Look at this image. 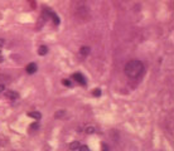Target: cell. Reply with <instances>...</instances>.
I'll use <instances>...</instances> for the list:
<instances>
[{"instance_id": "obj_1", "label": "cell", "mask_w": 174, "mask_h": 151, "mask_svg": "<svg viewBox=\"0 0 174 151\" xmlns=\"http://www.w3.org/2000/svg\"><path fill=\"white\" fill-rule=\"evenodd\" d=\"M143 73H144V64H143V62H140V60L132 59V60H130V62L126 63V66H125V74L129 78L136 79L139 77H142Z\"/></svg>"}, {"instance_id": "obj_2", "label": "cell", "mask_w": 174, "mask_h": 151, "mask_svg": "<svg viewBox=\"0 0 174 151\" xmlns=\"http://www.w3.org/2000/svg\"><path fill=\"white\" fill-rule=\"evenodd\" d=\"M73 79H75L76 82H78L80 84H82V86H86V83H87V82H86V78H85L81 73H75V74H73Z\"/></svg>"}, {"instance_id": "obj_3", "label": "cell", "mask_w": 174, "mask_h": 151, "mask_svg": "<svg viewBox=\"0 0 174 151\" xmlns=\"http://www.w3.org/2000/svg\"><path fill=\"white\" fill-rule=\"evenodd\" d=\"M37 69H38V67H37V64H36V63H29V64L27 66V72H28L29 74L36 73V72H37Z\"/></svg>"}, {"instance_id": "obj_4", "label": "cell", "mask_w": 174, "mask_h": 151, "mask_svg": "<svg viewBox=\"0 0 174 151\" xmlns=\"http://www.w3.org/2000/svg\"><path fill=\"white\" fill-rule=\"evenodd\" d=\"M5 96L9 98V100H17L19 97V93L14 92V91H8V92L5 93Z\"/></svg>"}, {"instance_id": "obj_5", "label": "cell", "mask_w": 174, "mask_h": 151, "mask_svg": "<svg viewBox=\"0 0 174 151\" xmlns=\"http://www.w3.org/2000/svg\"><path fill=\"white\" fill-rule=\"evenodd\" d=\"M80 146H81V144H80L78 141H73V142L69 144V150H72V151L78 150V149H80Z\"/></svg>"}, {"instance_id": "obj_6", "label": "cell", "mask_w": 174, "mask_h": 151, "mask_svg": "<svg viewBox=\"0 0 174 151\" xmlns=\"http://www.w3.org/2000/svg\"><path fill=\"white\" fill-rule=\"evenodd\" d=\"M48 53V48L46 47V45H41L39 48H38V54L39 55H46Z\"/></svg>"}, {"instance_id": "obj_7", "label": "cell", "mask_w": 174, "mask_h": 151, "mask_svg": "<svg viewBox=\"0 0 174 151\" xmlns=\"http://www.w3.org/2000/svg\"><path fill=\"white\" fill-rule=\"evenodd\" d=\"M90 50H91V48L90 47H82L81 49H80V53L82 54V55H87V54H90Z\"/></svg>"}, {"instance_id": "obj_8", "label": "cell", "mask_w": 174, "mask_h": 151, "mask_svg": "<svg viewBox=\"0 0 174 151\" xmlns=\"http://www.w3.org/2000/svg\"><path fill=\"white\" fill-rule=\"evenodd\" d=\"M28 116H30L33 118H37V120H39L42 117V115L39 112H28Z\"/></svg>"}, {"instance_id": "obj_9", "label": "cell", "mask_w": 174, "mask_h": 151, "mask_svg": "<svg viewBox=\"0 0 174 151\" xmlns=\"http://www.w3.org/2000/svg\"><path fill=\"white\" fill-rule=\"evenodd\" d=\"M49 14H51V18L53 19V21H54V24H59V18L54 14V13H52V12H49Z\"/></svg>"}, {"instance_id": "obj_10", "label": "cell", "mask_w": 174, "mask_h": 151, "mask_svg": "<svg viewBox=\"0 0 174 151\" xmlns=\"http://www.w3.org/2000/svg\"><path fill=\"white\" fill-rule=\"evenodd\" d=\"M62 83H63L66 87H72V82L69 81V79H63V81H62Z\"/></svg>"}, {"instance_id": "obj_11", "label": "cell", "mask_w": 174, "mask_h": 151, "mask_svg": "<svg viewBox=\"0 0 174 151\" xmlns=\"http://www.w3.org/2000/svg\"><path fill=\"white\" fill-rule=\"evenodd\" d=\"M92 93H93L95 97H100V96H101V91H100L98 88H96V89H93V92H92Z\"/></svg>"}, {"instance_id": "obj_12", "label": "cell", "mask_w": 174, "mask_h": 151, "mask_svg": "<svg viewBox=\"0 0 174 151\" xmlns=\"http://www.w3.org/2000/svg\"><path fill=\"white\" fill-rule=\"evenodd\" d=\"M78 151H90V149H88L86 145H81L80 149H78Z\"/></svg>"}, {"instance_id": "obj_13", "label": "cell", "mask_w": 174, "mask_h": 151, "mask_svg": "<svg viewBox=\"0 0 174 151\" xmlns=\"http://www.w3.org/2000/svg\"><path fill=\"white\" fill-rule=\"evenodd\" d=\"M102 151H110V149H109V146L105 144V142H102Z\"/></svg>"}, {"instance_id": "obj_14", "label": "cell", "mask_w": 174, "mask_h": 151, "mask_svg": "<svg viewBox=\"0 0 174 151\" xmlns=\"http://www.w3.org/2000/svg\"><path fill=\"white\" fill-rule=\"evenodd\" d=\"M30 129L32 130H37V129H39V125L38 124H32L30 125Z\"/></svg>"}, {"instance_id": "obj_15", "label": "cell", "mask_w": 174, "mask_h": 151, "mask_svg": "<svg viewBox=\"0 0 174 151\" xmlns=\"http://www.w3.org/2000/svg\"><path fill=\"white\" fill-rule=\"evenodd\" d=\"M86 131H87V134H92V132L95 131V129H93L92 126H88V127L86 129Z\"/></svg>"}, {"instance_id": "obj_16", "label": "cell", "mask_w": 174, "mask_h": 151, "mask_svg": "<svg viewBox=\"0 0 174 151\" xmlns=\"http://www.w3.org/2000/svg\"><path fill=\"white\" fill-rule=\"evenodd\" d=\"M4 91V84H0V92H3Z\"/></svg>"}, {"instance_id": "obj_17", "label": "cell", "mask_w": 174, "mask_h": 151, "mask_svg": "<svg viewBox=\"0 0 174 151\" xmlns=\"http://www.w3.org/2000/svg\"><path fill=\"white\" fill-rule=\"evenodd\" d=\"M3 44H4V40H3V39H0V47H2Z\"/></svg>"}, {"instance_id": "obj_18", "label": "cell", "mask_w": 174, "mask_h": 151, "mask_svg": "<svg viewBox=\"0 0 174 151\" xmlns=\"http://www.w3.org/2000/svg\"><path fill=\"white\" fill-rule=\"evenodd\" d=\"M3 59H4V58H3V55L0 54V62H3Z\"/></svg>"}]
</instances>
